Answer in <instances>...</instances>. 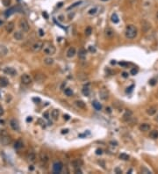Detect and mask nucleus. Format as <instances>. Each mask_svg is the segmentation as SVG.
Returning a JSON list of instances; mask_svg holds the SVG:
<instances>
[{
  "mask_svg": "<svg viewBox=\"0 0 158 174\" xmlns=\"http://www.w3.org/2000/svg\"><path fill=\"white\" fill-rule=\"evenodd\" d=\"M3 23H4V22H3L2 20H1V19H0V26H1V25H3Z\"/></svg>",
  "mask_w": 158,
  "mask_h": 174,
  "instance_id": "obj_56",
  "label": "nucleus"
},
{
  "mask_svg": "<svg viewBox=\"0 0 158 174\" xmlns=\"http://www.w3.org/2000/svg\"><path fill=\"white\" fill-rule=\"evenodd\" d=\"M11 142H12V139H11V137H10L7 134L4 133V134H2V135H0V143H2L3 145L6 146V145L10 144Z\"/></svg>",
  "mask_w": 158,
  "mask_h": 174,
  "instance_id": "obj_3",
  "label": "nucleus"
},
{
  "mask_svg": "<svg viewBox=\"0 0 158 174\" xmlns=\"http://www.w3.org/2000/svg\"><path fill=\"white\" fill-rule=\"evenodd\" d=\"M13 36H14V38H15V40H17V41H21V40H23V38H24L23 33L20 32V31L15 32L14 34H13Z\"/></svg>",
  "mask_w": 158,
  "mask_h": 174,
  "instance_id": "obj_17",
  "label": "nucleus"
},
{
  "mask_svg": "<svg viewBox=\"0 0 158 174\" xmlns=\"http://www.w3.org/2000/svg\"><path fill=\"white\" fill-rule=\"evenodd\" d=\"M137 28L133 25H128L127 27H126V31H125V34H126V37L127 39H134L135 37L137 36Z\"/></svg>",
  "mask_w": 158,
  "mask_h": 174,
  "instance_id": "obj_1",
  "label": "nucleus"
},
{
  "mask_svg": "<svg viewBox=\"0 0 158 174\" xmlns=\"http://www.w3.org/2000/svg\"><path fill=\"white\" fill-rule=\"evenodd\" d=\"M26 158L29 162H34L35 159H36V155H35V153L33 152V151H32V150L29 151V152L27 153Z\"/></svg>",
  "mask_w": 158,
  "mask_h": 174,
  "instance_id": "obj_13",
  "label": "nucleus"
},
{
  "mask_svg": "<svg viewBox=\"0 0 158 174\" xmlns=\"http://www.w3.org/2000/svg\"><path fill=\"white\" fill-rule=\"evenodd\" d=\"M63 117H64V120H70V115H68V114H65Z\"/></svg>",
  "mask_w": 158,
  "mask_h": 174,
  "instance_id": "obj_45",
  "label": "nucleus"
},
{
  "mask_svg": "<svg viewBox=\"0 0 158 174\" xmlns=\"http://www.w3.org/2000/svg\"><path fill=\"white\" fill-rule=\"evenodd\" d=\"M42 15H43V17H45V18H46V19H48V13H47L46 12H43Z\"/></svg>",
  "mask_w": 158,
  "mask_h": 174,
  "instance_id": "obj_46",
  "label": "nucleus"
},
{
  "mask_svg": "<svg viewBox=\"0 0 158 174\" xmlns=\"http://www.w3.org/2000/svg\"><path fill=\"white\" fill-rule=\"evenodd\" d=\"M149 84H150L151 85H155L156 84V79H151L150 81H149Z\"/></svg>",
  "mask_w": 158,
  "mask_h": 174,
  "instance_id": "obj_40",
  "label": "nucleus"
},
{
  "mask_svg": "<svg viewBox=\"0 0 158 174\" xmlns=\"http://www.w3.org/2000/svg\"><path fill=\"white\" fill-rule=\"evenodd\" d=\"M137 72H138V70H137V69H132L131 70V74L132 75H136L137 74Z\"/></svg>",
  "mask_w": 158,
  "mask_h": 174,
  "instance_id": "obj_38",
  "label": "nucleus"
},
{
  "mask_svg": "<svg viewBox=\"0 0 158 174\" xmlns=\"http://www.w3.org/2000/svg\"><path fill=\"white\" fill-rule=\"evenodd\" d=\"M5 30L7 33H12V32L14 30V23L13 22H9V23L5 26Z\"/></svg>",
  "mask_w": 158,
  "mask_h": 174,
  "instance_id": "obj_18",
  "label": "nucleus"
},
{
  "mask_svg": "<svg viewBox=\"0 0 158 174\" xmlns=\"http://www.w3.org/2000/svg\"><path fill=\"white\" fill-rule=\"evenodd\" d=\"M115 172H117V173H121L122 171H121V170H120V169H119V168H116V169H115Z\"/></svg>",
  "mask_w": 158,
  "mask_h": 174,
  "instance_id": "obj_48",
  "label": "nucleus"
},
{
  "mask_svg": "<svg viewBox=\"0 0 158 174\" xmlns=\"http://www.w3.org/2000/svg\"><path fill=\"white\" fill-rule=\"evenodd\" d=\"M82 92L84 96H89L90 95V89H89L88 87H83V89L82 90Z\"/></svg>",
  "mask_w": 158,
  "mask_h": 174,
  "instance_id": "obj_33",
  "label": "nucleus"
},
{
  "mask_svg": "<svg viewBox=\"0 0 158 174\" xmlns=\"http://www.w3.org/2000/svg\"><path fill=\"white\" fill-rule=\"evenodd\" d=\"M21 82L23 85H28L32 83V77L30 75L28 74H23L21 76Z\"/></svg>",
  "mask_w": 158,
  "mask_h": 174,
  "instance_id": "obj_7",
  "label": "nucleus"
},
{
  "mask_svg": "<svg viewBox=\"0 0 158 174\" xmlns=\"http://www.w3.org/2000/svg\"><path fill=\"white\" fill-rule=\"evenodd\" d=\"M10 126L11 128L14 130V131H18L19 132L20 130V127H19V123L16 119H12V120H10Z\"/></svg>",
  "mask_w": 158,
  "mask_h": 174,
  "instance_id": "obj_8",
  "label": "nucleus"
},
{
  "mask_svg": "<svg viewBox=\"0 0 158 174\" xmlns=\"http://www.w3.org/2000/svg\"><path fill=\"white\" fill-rule=\"evenodd\" d=\"M23 146H24V143H23V142H22L21 140H18V141H16L15 144H14V148H15L16 149H22Z\"/></svg>",
  "mask_w": 158,
  "mask_h": 174,
  "instance_id": "obj_23",
  "label": "nucleus"
},
{
  "mask_svg": "<svg viewBox=\"0 0 158 174\" xmlns=\"http://www.w3.org/2000/svg\"><path fill=\"white\" fill-rule=\"evenodd\" d=\"M16 8L15 7H12V8H10L9 10H7L5 12H4V15H5V17H9V16H11L12 14H13L14 12H15L16 11Z\"/></svg>",
  "mask_w": 158,
  "mask_h": 174,
  "instance_id": "obj_26",
  "label": "nucleus"
},
{
  "mask_svg": "<svg viewBox=\"0 0 158 174\" xmlns=\"http://www.w3.org/2000/svg\"><path fill=\"white\" fill-rule=\"evenodd\" d=\"M2 3H3V4H4V6L8 7V6H10L11 3H12V0H2Z\"/></svg>",
  "mask_w": 158,
  "mask_h": 174,
  "instance_id": "obj_36",
  "label": "nucleus"
},
{
  "mask_svg": "<svg viewBox=\"0 0 158 174\" xmlns=\"http://www.w3.org/2000/svg\"><path fill=\"white\" fill-rule=\"evenodd\" d=\"M9 85V80L4 77H0V87H6Z\"/></svg>",
  "mask_w": 158,
  "mask_h": 174,
  "instance_id": "obj_15",
  "label": "nucleus"
},
{
  "mask_svg": "<svg viewBox=\"0 0 158 174\" xmlns=\"http://www.w3.org/2000/svg\"><path fill=\"white\" fill-rule=\"evenodd\" d=\"M108 111V113H111L112 112V111H111V108L110 107H106V112H107Z\"/></svg>",
  "mask_w": 158,
  "mask_h": 174,
  "instance_id": "obj_50",
  "label": "nucleus"
},
{
  "mask_svg": "<svg viewBox=\"0 0 158 174\" xmlns=\"http://www.w3.org/2000/svg\"><path fill=\"white\" fill-rule=\"evenodd\" d=\"M78 57L81 59V60H84L86 58V51L83 49V48H81L80 50L78 51Z\"/></svg>",
  "mask_w": 158,
  "mask_h": 174,
  "instance_id": "obj_21",
  "label": "nucleus"
},
{
  "mask_svg": "<svg viewBox=\"0 0 158 174\" xmlns=\"http://www.w3.org/2000/svg\"><path fill=\"white\" fill-rule=\"evenodd\" d=\"M101 1H108V0H101Z\"/></svg>",
  "mask_w": 158,
  "mask_h": 174,
  "instance_id": "obj_59",
  "label": "nucleus"
},
{
  "mask_svg": "<svg viewBox=\"0 0 158 174\" xmlns=\"http://www.w3.org/2000/svg\"><path fill=\"white\" fill-rule=\"evenodd\" d=\"M29 170H31V171H33V166H31V167H29Z\"/></svg>",
  "mask_w": 158,
  "mask_h": 174,
  "instance_id": "obj_55",
  "label": "nucleus"
},
{
  "mask_svg": "<svg viewBox=\"0 0 158 174\" xmlns=\"http://www.w3.org/2000/svg\"><path fill=\"white\" fill-rule=\"evenodd\" d=\"M149 137L151 138V139H157L158 138V130H152V131H150V133H149Z\"/></svg>",
  "mask_w": 158,
  "mask_h": 174,
  "instance_id": "obj_24",
  "label": "nucleus"
},
{
  "mask_svg": "<svg viewBox=\"0 0 158 174\" xmlns=\"http://www.w3.org/2000/svg\"><path fill=\"white\" fill-rule=\"evenodd\" d=\"M43 116H45V118H46V119H48V118H49V117H48V112L45 113V114H43Z\"/></svg>",
  "mask_w": 158,
  "mask_h": 174,
  "instance_id": "obj_49",
  "label": "nucleus"
},
{
  "mask_svg": "<svg viewBox=\"0 0 158 174\" xmlns=\"http://www.w3.org/2000/svg\"><path fill=\"white\" fill-rule=\"evenodd\" d=\"M120 158L121 159V160L127 161V160H129V156L127 155V154H125V153H122V154L120 155Z\"/></svg>",
  "mask_w": 158,
  "mask_h": 174,
  "instance_id": "obj_32",
  "label": "nucleus"
},
{
  "mask_svg": "<svg viewBox=\"0 0 158 174\" xmlns=\"http://www.w3.org/2000/svg\"><path fill=\"white\" fill-rule=\"evenodd\" d=\"M156 121H158V114H156Z\"/></svg>",
  "mask_w": 158,
  "mask_h": 174,
  "instance_id": "obj_54",
  "label": "nucleus"
},
{
  "mask_svg": "<svg viewBox=\"0 0 158 174\" xmlns=\"http://www.w3.org/2000/svg\"><path fill=\"white\" fill-rule=\"evenodd\" d=\"M64 92H65V94L67 95V96L70 97L73 95V91H72L71 89H70V88H67V89H65V91H64Z\"/></svg>",
  "mask_w": 158,
  "mask_h": 174,
  "instance_id": "obj_34",
  "label": "nucleus"
},
{
  "mask_svg": "<svg viewBox=\"0 0 158 174\" xmlns=\"http://www.w3.org/2000/svg\"><path fill=\"white\" fill-rule=\"evenodd\" d=\"M62 5V3H60V4H59V5H57V6H59V7H61V6Z\"/></svg>",
  "mask_w": 158,
  "mask_h": 174,
  "instance_id": "obj_57",
  "label": "nucleus"
},
{
  "mask_svg": "<svg viewBox=\"0 0 158 174\" xmlns=\"http://www.w3.org/2000/svg\"><path fill=\"white\" fill-rule=\"evenodd\" d=\"M32 120V117H29V118L26 119V121H31Z\"/></svg>",
  "mask_w": 158,
  "mask_h": 174,
  "instance_id": "obj_52",
  "label": "nucleus"
},
{
  "mask_svg": "<svg viewBox=\"0 0 158 174\" xmlns=\"http://www.w3.org/2000/svg\"><path fill=\"white\" fill-rule=\"evenodd\" d=\"M82 164H83V161H82L81 159H76V160H74L73 162H72V165H73L76 169L79 168Z\"/></svg>",
  "mask_w": 158,
  "mask_h": 174,
  "instance_id": "obj_22",
  "label": "nucleus"
},
{
  "mask_svg": "<svg viewBox=\"0 0 158 174\" xmlns=\"http://www.w3.org/2000/svg\"><path fill=\"white\" fill-rule=\"evenodd\" d=\"M59 114H60L59 111H58L57 109H54V110L51 112V117H52L53 120H58V118H59Z\"/></svg>",
  "mask_w": 158,
  "mask_h": 174,
  "instance_id": "obj_20",
  "label": "nucleus"
},
{
  "mask_svg": "<svg viewBox=\"0 0 158 174\" xmlns=\"http://www.w3.org/2000/svg\"><path fill=\"white\" fill-rule=\"evenodd\" d=\"M112 21L113 22L114 24H116V23H118V22L120 21V19H119V16L117 15V13H113L112 15Z\"/></svg>",
  "mask_w": 158,
  "mask_h": 174,
  "instance_id": "obj_31",
  "label": "nucleus"
},
{
  "mask_svg": "<svg viewBox=\"0 0 158 174\" xmlns=\"http://www.w3.org/2000/svg\"><path fill=\"white\" fill-rule=\"evenodd\" d=\"M39 32H40V35H41V36H43V35H44V33H43L42 29H40V30H39Z\"/></svg>",
  "mask_w": 158,
  "mask_h": 174,
  "instance_id": "obj_47",
  "label": "nucleus"
},
{
  "mask_svg": "<svg viewBox=\"0 0 158 174\" xmlns=\"http://www.w3.org/2000/svg\"><path fill=\"white\" fill-rule=\"evenodd\" d=\"M33 101H39V102H40V101H41V99H36V98H34V99H33Z\"/></svg>",
  "mask_w": 158,
  "mask_h": 174,
  "instance_id": "obj_51",
  "label": "nucleus"
},
{
  "mask_svg": "<svg viewBox=\"0 0 158 174\" xmlns=\"http://www.w3.org/2000/svg\"><path fill=\"white\" fill-rule=\"evenodd\" d=\"M81 3H82V2H77V3H76V4H74L73 5H71V6H70V7L68 8V10H70V9H72V8L76 7V6H77V5H78V4H81Z\"/></svg>",
  "mask_w": 158,
  "mask_h": 174,
  "instance_id": "obj_37",
  "label": "nucleus"
},
{
  "mask_svg": "<svg viewBox=\"0 0 158 174\" xmlns=\"http://www.w3.org/2000/svg\"><path fill=\"white\" fill-rule=\"evenodd\" d=\"M76 55V48H70L67 51V56L69 58H72Z\"/></svg>",
  "mask_w": 158,
  "mask_h": 174,
  "instance_id": "obj_19",
  "label": "nucleus"
},
{
  "mask_svg": "<svg viewBox=\"0 0 158 174\" xmlns=\"http://www.w3.org/2000/svg\"><path fill=\"white\" fill-rule=\"evenodd\" d=\"M43 48V42L41 41H38L36 42H34L33 45H32V50L33 52H39L41 51Z\"/></svg>",
  "mask_w": 158,
  "mask_h": 174,
  "instance_id": "obj_4",
  "label": "nucleus"
},
{
  "mask_svg": "<svg viewBox=\"0 0 158 174\" xmlns=\"http://www.w3.org/2000/svg\"><path fill=\"white\" fill-rule=\"evenodd\" d=\"M156 18H157V19H158V12H157V14H156Z\"/></svg>",
  "mask_w": 158,
  "mask_h": 174,
  "instance_id": "obj_58",
  "label": "nucleus"
},
{
  "mask_svg": "<svg viewBox=\"0 0 158 174\" xmlns=\"http://www.w3.org/2000/svg\"><path fill=\"white\" fill-rule=\"evenodd\" d=\"M8 50L5 46H0V56H4L7 54Z\"/></svg>",
  "mask_w": 158,
  "mask_h": 174,
  "instance_id": "obj_27",
  "label": "nucleus"
},
{
  "mask_svg": "<svg viewBox=\"0 0 158 174\" xmlns=\"http://www.w3.org/2000/svg\"><path fill=\"white\" fill-rule=\"evenodd\" d=\"M122 77L127 78V77H128V73H127V72H123V73H122Z\"/></svg>",
  "mask_w": 158,
  "mask_h": 174,
  "instance_id": "obj_42",
  "label": "nucleus"
},
{
  "mask_svg": "<svg viewBox=\"0 0 158 174\" xmlns=\"http://www.w3.org/2000/svg\"><path fill=\"white\" fill-rule=\"evenodd\" d=\"M102 153H103V150H102L101 149H98L96 150V154H97V155H101Z\"/></svg>",
  "mask_w": 158,
  "mask_h": 174,
  "instance_id": "obj_39",
  "label": "nucleus"
},
{
  "mask_svg": "<svg viewBox=\"0 0 158 174\" xmlns=\"http://www.w3.org/2000/svg\"><path fill=\"white\" fill-rule=\"evenodd\" d=\"M62 134H64V133H68V129H66V130H62Z\"/></svg>",
  "mask_w": 158,
  "mask_h": 174,
  "instance_id": "obj_53",
  "label": "nucleus"
},
{
  "mask_svg": "<svg viewBox=\"0 0 158 174\" xmlns=\"http://www.w3.org/2000/svg\"><path fill=\"white\" fill-rule=\"evenodd\" d=\"M91 33H92V28H91V27H86V29H85V35L89 36V35L91 34Z\"/></svg>",
  "mask_w": 158,
  "mask_h": 174,
  "instance_id": "obj_35",
  "label": "nucleus"
},
{
  "mask_svg": "<svg viewBox=\"0 0 158 174\" xmlns=\"http://www.w3.org/2000/svg\"><path fill=\"white\" fill-rule=\"evenodd\" d=\"M141 172H146V173H150V172H149V171H148V170H147V169H145V168L141 169Z\"/></svg>",
  "mask_w": 158,
  "mask_h": 174,
  "instance_id": "obj_43",
  "label": "nucleus"
},
{
  "mask_svg": "<svg viewBox=\"0 0 158 174\" xmlns=\"http://www.w3.org/2000/svg\"><path fill=\"white\" fill-rule=\"evenodd\" d=\"M139 129L141 130V131H142V132L149 131V130L150 129V125L148 124V123H143L139 127Z\"/></svg>",
  "mask_w": 158,
  "mask_h": 174,
  "instance_id": "obj_16",
  "label": "nucleus"
},
{
  "mask_svg": "<svg viewBox=\"0 0 158 174\" xmlns=\"http://www.w3.org/2000/svg\"><path fill=\"white\" fill-rule=\"evenodd\" d=\"M44 62L47 65H52V64L54 63V59L51 57H47L44 59Z\"/></svg>",
  "mask_w": 158,
  "mask_h": 174,
  "instance_id": "obj_29",
  "label": "nucleus"
},
{
  "mask_svg": "<svg viewBox=\"0 0 158 174\" xmlns=\"http://www.w3.org/2000/svg\"><path fill=\"white\" fill-rule=\"evenodd\" d=\"M156 113V106H151L149 108L147 109V114L149 115H154Z\"/></svg>",
  "mask_w": 158,
  "mask_h": 174,
  "instance_id": "obj_25",
  "label": "nucleus"
},
{
  "mask_svg": "<svg viewBox=\"0 0 158 174\" xmlns=\"http://www.w3.org/2000/svg\"><path fill=\"white\" fill-rule=\"evenodd\" d=\"M92 106L96 110H101V108H102V106H101L100 103L98 102V101H96V100L92 102Z\"/></svg>",
  "mask_w": 158,
  "mask_h": 174,
  "instance_id": "obj_28",
  "label": "nucleus"
},
{
  "mask_svg": "<svg viewBox=\"0 0 158 174\" xmlns=\"http://www.w3.org/2000/svg\"><path fill=\"white\" fill-rule=\"evenodd\" d=\"M89 49H90V51H91V52H96V49H95V48H92L91 46L89 48Z\"/></svg>",
  "mask_w": 158,
  "mask_h": 174,
  "instance_id": "obj_44",
  "label": "nucleus"
},
{
  "mask_svg": "<svg viewBox=\"0 0 158 174\" xmlns=\"http://www.w3.org/2000/svg\"><path fill=\"white\" fill-rule=\"evenodd\" d=\"M76 105L78 106L79 108H82V109H84L85 108V103L82 100H77L76 101Z\"/></svg>",
  "mask_w": 158,
  "mask_h": 174,
  "instance_id": "obj_30",
  "label": "nucleus"
},
{
  "mask_svg": "<svg viewBox=\"0 0 158 174\" xmlns=\"http://www.w3.org/2000/svg\"><path fill=\"white\" fill-rule=\"evenodd\" d=\"M99 12H101V7L100 6H95V7L91 8L88 11V14L91 16H95L97 14H98Z\"/></svg>",
  "mask_w": 158,
  "mask_h": 174,
  "instance_id": "obj_9",
  "label": "nucleus"
},
{
  "mask_svg": "<svg viewBox=\"0 0 158 174\" xmlns=\"http://www.w3.org/2000/svg\"><path fill=\"white\" fill-rule=\"evenodd\" d=\"M62 167H63V164L62 162H55L53 164V172L54 173H60L62 170Z\"/></svg>",
  "mask_w": 158,
  "mask_h": 174,
  "instance_id": "obj_5",
  "label": "nucleus"
},
{
  "mask_svg": "<svg viewBox=\"0 0 158 174\" xmlns=\"http://www.w3.org/2000/svg\"><path fill=\"white\" fill-rule=\"evenodd\" d=\"M43 52L44 54L48 55V56H53V55L55 54V51H56V48L52 43L50 42H45L43 44Z\"/></svg>",
  "mask_w": 158,
  "mask_h": 174,
  "instance_id": "obj_2",
  "label": "nucleus"
},
{
  "mask_svg": "<svg viewBox=\"0 0 158 174\" xmlns=\"http://www.w3.org/2000/svg\"><path fill=\"white\" fill-rule=\"evenodd\" d=\"M105 34L107 38H112L114 36V31L112 30L111 27H107V28L105 30Z\"/></svg>",
  "mask_w": 158,
  "mask_h": 174,
  "instance_id": "obj_14",
  "label": "nucleus"
},
{
  "mask_svg": "<svg viewBox=\"0 0 158 174\" xmlns=\"http://www.w3.org/2000/svg\"><path fill=\"white\" fill-rule=\"evenodd\" d=\"M19 27H20V29H21V31L25 32V33H26V32L29 31V24L27 23V21L26 20V19H21L20 21H19Z\"/></svg>",
  "mask_w": 158,
  "mask_h": 174,
  "instance_id": "obj_6",
  "label": "nucleus"
},
{
  "mask_svg": "<svg viewBox=\"0 0 158 174\" xmlns=\"http://www.w3.org/2000/svg\"><path fill=\"white\" fill-rule=\"evenodd\" d=\"M108 95H109V93H108V91L105 88H103L99 91V97H100V99H103V100H106L108 99Z\"/></svg>",
  "mask_w": 158,
  "mask_h": 174,
  "instance_id": "obj_11",
  "label": "nucleus"
},
{
  "mask_svg": "<svg viewBox=\"0 0 158 174\" xmlns=\"http://www.w3.org/2000/svg\"><path fill=\"white\" fill-rule=\"evenodd\" d=\"M4 109H3V107H2V106H0V116H2L3 114H4Z\"/></svg>",
  "mask_w": 158,
  "mask_h": 174,
  "instance_id": "obj_41",
  "label": "nucleus"
},
{
  "mask_svg": "<svg viewBox=\"0 0 158 174\" xmlns=\"http://www.w3.org/2000/svg\"><path fill=\"white\" fill-rule=\"evenodd\" d=\"M4 72L5 74H7V75L12 76V77L17 75V71H16V70L14 69V68H12V67H6V68H4Z\"/></svg>",
  "mask_w": 158,
  "mask_h": 174,
  "instance_id": "obj_10",
  "label": "nucleus"
},
{
  "mask_svg": "<svg viewBox=\"0 0 158 174\" xmlns=\"http://www.w3.org/2000/svg\"><path fill=\"white\" fill-rule=\"evenodd\" d=\"M40 159H41V162L43 163V164H47V163L48 162V159H49V157H48V154H47L46 152H41L40 153Z\"/></svg>",
  "mask_w": 158,
  "mask_h": 174,
  "instance_id": "obj_12",
  "label": "nucleus"
}]
</instances>
